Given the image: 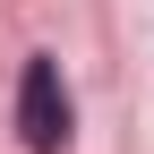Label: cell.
<instances>
[{
    "label": "cell",
    "mask_w": 154,
    "mask_h": 154,
    "mask_svg": "<svg viewBox=\"0 0 154 154\" xmlns=\"http://www.w3.org/2000/svg\"><path fill=\"white\" fill-rule=\"evenodd\" d=\"M17 137L34 154H60L69 146V86H60L51 60H26V77H17Z\"/></svg>",
    "instance_id": "6da1fadb"
}]
</instances>
